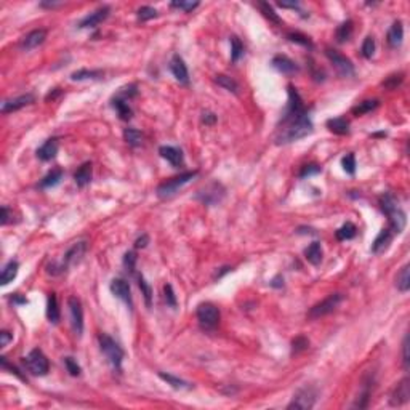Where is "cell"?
<instances>
[{
  "mask_svg": "<svg viewBox=\"0 0 410 410\" xmlns=\"http://www.w3.org/2000/svg\"><path fill=\"white\" fill-rule=\"evenodd\" d=\"M109 13H111V8H109L108 5L100 7L98 10H95V12L90 13V15H87L85 18L77 24V28H78V29H87V28L93 29V28H98V26L108 18Z\"/></svg>",
  "mask_w": 410,
  "mask_h": 410,
  "instance_id": "obj_13",
  "label": "cell"
},
{
  "mask_svg": "<svg viewBox=\"0 0 410 410\" xmlns=\"http://www.w3.org/2000/svg\"><path fill=\"white\" fill-rule=\"evenodd\" d=\"M378 106H380V101H378V100H365V101L359 103L357 106L353 108V114H354V116L369 114V112L375 111Z\"/></svg>",
  "mask_w": 410,
  "mask_h": 410,
  "instance_id": "obj_35",
  "label": "cell"
},
{
  "mask_svg": "<svg viewBox=\"0 0 410 410\" xmlns=\"http://www.w3.org/2000/svg\"><path fill=\"white\" fill-rule=\"evenodd\" d=\"M287 37H289V40H292L295 43H300V45H303V47H308V48L312 47L311 39L308 36H304V34H301V32H289V34H287Z\"/></svg>",
  "mask_w": 410,
  "mask_h": 410,
  "instance_id": "obj_44",
  "label": "cell"
},
{
  "mask_svg": "<svg viewBox=\"0 0 410 410\" xmlns=\"http://www.w3.org/2000/svg\"><path fill=\"white\" fill-rule=\"evenodd\" d=\"M402 39H404V26H402V21H394L392 26L388 31V43L389 47L396 48L399 47L400 43H402Z\"/></svg>",
  "mask_w": 410,
  "mask_h": 410,
  "instance_id": "obj_24",
  "label": "cell"
},
{
  "mask_svg": "<svg viewBox=\"0 0 410 410\" xmlns=\"http://www.w3.org/2000/svg\"><path fill=\"white\" fill-rule=\"evenodd\" d=\"M277 5L282 8H300L298 2H279Z\"/></svg>",
  "mask_w": 410,
  "mask_h": 410,
  "instance_id": "obj_62",
  "label": "cell"
},
{
  "mask_svg": "<svg viewBox=\"0 0 410 410\" xmlns=\"http://www.w3.org/2000/svg\"><path fill=\"white\" fill-rule=\"evenodd\" d=\"M343 298H345L343 293H332V295H329L325 300H322L320 303L314 304V306L308 312V317L309 319H319V317L327 316V314H330V312H334L340 306V303L343 301Z\"/></svg>",
  "mask_w": 410,
  "mask_h": 410,
  "instance_id": "obj_8",
  "label": "cell"
},
{
  "mask_svg": "<svg viewBox=\"0 0 410 410\" xmlns=\"http://www.w3.org/2000/svg\"><path fill=\"white\" fill-rule=\"evenodd\" d=\"M47 317L51 324H58L59 322V308H58V300H56V295L55 293H50L48 295V304H47Z\"/></svg>",
  "mask_w": 410,
  "mask_h": 410,
  "instance_id": "obj_32",
  "label": "cell"
},
{
  "mask_svg": "<svg viewBox=\"0 0 410 410\" xmlns=\"http://www.w3.org/2000/svg\"><path fill=\"white\" fill-rule=\"evenodd\" d=\"M159 154L163 157L165 160L170 162L173 167H180L185 162L183 159V151L178 149V147H173V146H160L159 147Z\"/></svg>",
  "mask_w": 410,
  "mask_h": 410,
  "instance_id": "obj_22",
  "label": "cell"
},
{
  "mask_svg": "<svg viewBox=\"0 0 410 410\" xmlns=\"http://www.w3.org/2000/svg\"><path fill=\"white\" fill-rule=\"evenodd\" d=\"M317 400V389L312 386H304L300 388L293 394L292 402L287 405V408H296V410H309L314 407Z\"/></svg>",
  "mask_w": 410,
  "mask_h": 410,
  "instance_id": "obj_7",
  "label": "cell"
},
{
  "mask_svg": "<svg viewBox=\"0 0 410 410\" xmlns=\"http://www.w3.org/2000/svg\"><path fill=\"white\" fill-rule=\"evenodd\" d=\"M356 234H357V228L356 226L353 224V223H345L342 228H340L337 232H335V235H337V239L338 240H350V239H353V237H356Z\"/></svg>",
  "mask_w": 410,
  "mask_h": 410,
  "instance_id": "obj_40",
  "label": "cell"
},
{
  "mask_svg": "<svg viewBox=\"0 0 410 410\" xmlns=\"http://www.w3.org/2000/svg\"><path fill=\"white\" fill-rule=\"evenodd\" d=\"M342 165H343V170L348 173V175H354V173H356V157H354V154H346L342 159Z\"/></svg>",
  "mask_w": 410,
  "mask_h": 410,
  "instance_id": "obj_47",
  "label": "cell"
},
{
  "mask_svg": "<svg viewBox=\"0 0 410 410\" xmlns=\"http://www.w3.org/2000/svg\"><path fill=\"white\" fill-rule=\"evenodd\" d=\"M370 396H372V383H365L362 391H361V394L359 397H357V400L354 402V408H365L369 405V400H370Z\"/></svg>",
  "mask_w": 410,
  "mask_h": 410,
  "instance_id": "obj_39",
  "label": "cell"
},
{
  "mask_svg": "<svg viewBox=\"0 0 410 410\" xmlns=\"http://www.w3.org/2000/svg\"><path fill=\"white\" fill-rule=\"evenodd\" d=\"M322 255L324 254H322V247L319 242H312L311 245H308L306 250H304V257H306V260L314 266H317L322 261Z\"/></svg>",
  "mask_w": 410,
  "mask_h": 410,
  "instance_id": "obj_31",
  "label": "cell"
},
{
  "mask_svg": "<svg viewBox=\"0 0 410 410\" xmlns=\"http://www.w3.org/2000/svg\"><path fill=\"white\" fill-rule=\"evenodd\" d=\"M159 377H160L163 381H167V385H170L172 388H175V389H189V388H193V385H191L189 381L181 380V378L175 377V375H170V373H163V372H160V373H159Z\"/></svg>",
  "mask_w": 410,
  "mask_h": 410,
  "instance_id": "obj_34",
  "label": "cell"
},
{
  "mask_svg": "<svg viewBox=\"0 0 410 410\" xmlns=\"http://www.w3.org/2000/svg\"><path fill=\"white\" fill-rule=\"evenodd\" d=\"M18 269H20L18 261H16V260L8 261V263L2 269V274H0V284L8 285L10 282H13V279L16 277V274H18Z\"/></svg>",
  "mask_w": 410,
  "mask_h": 410,
  "instance_id": "obj_25",
  "label": "cell"
},
{
  "mask_svg": "<svg viewBox=\"0 0 410 410\" xmlns=\"http://www.w3.org/2000/svg\"><path fill=\"white\" fill-rule=\"evenodd\" d=\"M392 237H394V232H392L389 228L381 229L380 234L377 235V239H375L373 243H372V254H375V255L383 254V252H385L389 247Z\"/></svg>",
  "mask_w": 410,
  "mask_h": 410,
  "instance_id": "obj_21",
  "label": "cell"
},
{
  "mask_svg": "<svg viewBox=\"0 0 410 410\" xmlns=\"http://www.w3.org/2000/svg\"><path fill=\"white\" fill-rule=\"evenodd\" d=\"M396 287H397V290L402 293L408 292V289H410V266L408 265H404L402 268H400V271L397 273Z\"/></svg>",
  "mask_w": 410,
  "mask_h": 410,
  "instance_id": "obj_30",
  "label": "cell"
},
{
  "mask_svg": "<svg viewBox=\"0 0 410 410\" xmlns=\"http://www.w3.org/2000/svg\"><path fill=\"white\" fill-rule=\"evenodd\" d=\"M287 89H289V103L276 130L277 144H289L312 133V120L304 108L301 97L293 85H289Z\"/></svg>",
  "mask_w": 410,
  "mask_h": 410,
  "instance_id": "obj_1",
  "label": "cell"
},
{
  "mask_svg": "<svg viewBox=\"0 0 410 410\" xmlns=\"http://www.w3.org/2000/svg\"><path fill=\"white\" fill-rule=\"evenodd\" d=\"M12 303H15V304H28V300L23 298V296H20L18 293H15L12 296Z\"/></svg>",
  "mask_w": 410,
  "mask_h": 410,
  "instance_id": "obj_61",
  "label": "cell"
},
{
  "mask_svg": "<svg viewBox=\"0 0 410 410\" xmlns=\"http://www.w3.org/2000/svg\"><path fill=\"white\" fill-rule=\"evenodd\" d=\"M64 365H66V370L69 372V375H72V377H78L82 372L80 365L77 364V361H74L72 357H64Z\"/></svg>",
  "mask_w": 410,
  "mask_h": 410,
  "instance_id": "obj_50",
  "label": "cell"
},
{
  "mask_svg": "<svg viewBox=\"0 0 410 410\" xmlns=\"http://www.w3.org/2000/svg\"><path fill=\"white\" fill-rule=\"evenodd\" d=\"M112 108L116 109L117 116L122 120H130V119H132V116H133V111H132V108L128 106L127 100H122V98L116 97L114 100H112Z\"/></svg>",
  "mask_w": 410,
  "mask_h": 410,
  "instance_id": "obj_28",
  "label": "cell"
},
{
  "mask_svg": "<svg viewBox=\"0 0 410 410\" xmlns=\"http://www.w3.org/2000/svg\"><path fill=\"white\" fill-rule=\"evenodd\" d=\"M45 39H47V31L45 29H34V31H31L29 34H26V36L23 37L20 47L24 51H31L34 48H37L39 45H42V43L45 42Z\"/></svg>",
  "mask_w": 410,
  "mask_h": 410,
  "instance_id": "obj_17",
  "label": "cell"
},
{
  "mask_svg": "<svg viewBox=\"0 0 410 410\" xmlns=\"http://www.w3.org/2000/svg\"><path fill=\"white\" fill-rule=\"evenodd\" d=\"M104 75L103 71L100 69H78V71L71 74L72 80H97Z\"/></svg>",
  "mask_w": 410,
  "mask_h": 410,
  "instance_id": "obj_29",
  "label": "cell"
},
{
  "mask_svg": "<svg viewBox=\"0 0 410 410\" xmlns=\"http://www.w3.org/2000/svg\"><path fill=\"white\" fill-rule=\"evenodd\" d=\"M87 250H89V243H87V240H78V242L72 243V245L69 247V250L64 254L63 261L59 263L61 271L66 273L71 266H75L80 263L87 254Z\"/></svg>",
  "mask_w": 410,
  "mask_h": 410,
  "instance_id": "obj_9",
  "label": "cell"
},
{
  "mask_svg": "<svg viewBox=\"0 0 410 410\" xmlns=\"http://www.w3.org/2000/svg\"><path fill=\"white\" fill-rule=\"evenodd\" d=\"M353 32H354V23H353V20H346V21H343V23L337 28V32H335L337 42H338V43H345V42H348V40L351 39Z\"/></svg>",
  "mask_w": 410,
  "mask_h": 410,
  "instance_id": "obj_27",
  "label": "cell"
},
{
  "mask_svg": "<svg viewBox=\"0 0 410 410\" xmlns=\"http://www.w3.org/2000/svg\"><path fill=\"white\" fill-rule=\"evenodd\" d=\"M172 7L173 8H178V10H183L185 13H189V12H193L194 8L199 7V2H172Z\"/></svg>",
  "mask_w": 410,
  "mask_h": 410,
  "instance_id": "obj_55",
  "label": "cell"
},
{
  "mask_svg": "<svg viewBox=\"0 0 410 410\" xmlns=\"http://www.w3.org/2000/svg\"><path fill=\"white\" fill-rule=\"evenodd\" d=\"M92 177H93V165H92V162H84L80 167L77 169V172L74 173L75 185L78 188H85L87 185H90Z\"/></svg>",
  "mask_w": 410,
  "mask_h": 410,
  "instance_id": "obj_23",
  "label": "cell"
},
{
  "mask_svg": "<svg viewBox=\"0 0 410 410\" xmlns=\"http://www.w3.org/2000/svg\"><path fill=\"white\" fill-rule=\"evenodd\" d=\"M147 242H149V237H147L146 234H143L141 237H138V239H136L135 247H136V249H144V247L147 245Z\"/></svg>",
  "mask_w": 410,
  "mask_h": 410,
  "instance_id": "obj_59",
  "label": "cell"
},
{
  "mask_svg": "<svg viewBox=\"0 0 410 410\" xmlns=\"http://www.w3.org/2000/svg\"><path fill=\"white\" fill-rule=\"evenodd\" d=\"M136 16H138V20L139 21H149L152 18H155L157 16V10L154 7H141L139 10L136 12Z\"/></svg>",
  "mask_w": 410,
  "mask_h": 410,
  "instance_id": "obj_46",
  "label": "cell"
},
{
  "mask_svg": "<svg viewBox=\"0 0 410 410\" xmlns=\"http://www.w3.org/2000/svg\"><path fill=\"white\" fill-rule=\"evenodd\" d=\"M196 316L200 327L204 330H215L216 325L220 324V309H218L213 303H200L197 306Z\"/></svg>",
  "mask_w": 410,
  "mask_h": 410,
  "instance_id": "obj_5",
  "label": "cell"
},
{
  "mask_svg": "<svg viewBox=\"0 0 410 410\" xmlns=\"http://www.w3.org/2000/svg\"><path fill=\"white\" fill-rule=\"evenodd\" d=\"M2 367H4L5 370H10L12 373H15L20 380H24V381H26V377H23V375L20 373V370L16 369L15 365H10V364H8V361H7V357H5V356L2 357Z\"/></svg>",
  "mask_w": 410,
  "mask_h": 410,
  "instance_id": "obj_56",
  "label": "cell"
},
{
  "mask_svg": "<svg viewBox=\"0 0 410 410\" xmlns=\"http://www.w3.org/2000/svg\"><path fill=\"white\" fill-rule=\"evenodd\" d=\"M380 208L389 220L388 228L394 234L402 232L404 228H405V224H407V216H405V212L399 207L397 197L394 194H391V193L383 194L380 197Z\"/></svg>",
  "mask_w": 410,
  "mask_h": 410,
  "instance_id": "obj_2",
  "label": "cell"
},
{
  "mask_svg": "<svg viewBox=\"0 0 410 410\" xmlns=\"http://www.w3.org/2000/svg\"><path fill=\"white\" fill-rule=\"evenodd\" d=\"M308 346H309V340L306 337H296L292 342V353L300 354L304 350H308Z\"/></svg>",
  "mask_w": 410,
  "mask_h": 410,
  "instance_id": "obj_45",
  "label": "cell"
},
{
  "mask_svg": "<svg viewBox=\"0 0 410 410\" xmlns=\"http://www.w3.org/2000/svg\"><path fill=\"white\" fill-rule=\"evenodd\" d=\"M111 292L114 293L119 300L124 301L130 309H133V298L132 292H130V284L125 279H114L111 282Z\"/></svg>",
  "mask_w": 410,
  "mask_h": 410,
  "instance_id": "obj_15",
  "label": "cell"
},
{
  "mask_svg": "<svg viewBox=\"0 0 410 410\" xmlns=\"http://www.w3.org/2000/svg\"><path fill=\"white\" fill-rule=\"evenodd\" d=\"M59 5H63L61 2H42L40 7L43 8H55V7H59Z\"/></svg>",
  "mask_w": 410,
  "mask_h": 410,
  "instance_id": "obj_63",
  "label": "cell"
},
{
  "mask_svg": "<svg viewBox=\"0 0 410 410\" xmlns=\"http://www.w3.org/2000/svg\"><path fill=\"white\" fill-rule=\"evenodd\" d=\"M69 314H71V325L77 337H82L84 332V308L77 296H69L67 300Z\"/></svg>",
  "mask_w": 410,
  "mask_h": 410,
  "instance_id": "obj_12",
  "label": "cell"
},
{
  "mask_svg": "<svg viewBox=\"0 0 410 410\" xmlns=\"http://www.w3.org/2000/svg\"><path fill=\"white\" fill-rule=\"evenodd\" d=\"M325 56L332 61V64L335 66L337 72L342 77H351L354 75V66L351 63L350 58H346L345 55H342L340 51L332 50V48H325Z\"/></svg>",
  "mask_w": 410,
  "mask_h": 410,
  "instance_id": "obj_11",
  "label": "cell"
},
{
  "mask_svg": "<svg viewBox=\"0 0 410 410\" xmlns=\"http://www.w3.org/2000/svg\"><path fill=\"white\" fill-rule=\"evenodd\" d=\"M24 364H26V367H28V370L32 375H36V377H45L50 370V364H48L47 356L43 354L39 348L32 350L28 356L24 357Z\"/></svg>",
  "mask_w": 410,
  "mask_h": 410,
  "instance_id": "obj_6",
  "label": "cell"
},
{
  "mask_svg": "<svg viewBox=\"0 0 410 410\" xmlns=\"http://www.w3.org/2000/svg\"><path fill=\"white\" fill-rule=\"evenodd\" d=\"M373 53H375V39L369 36L364 39V43H362V56L369 59L373 56Z\"/></svg>",
  "mask_w": 410,
  "mask_h": 410,
  "instance_id": "obj_48",
  "label": "cell"
},
{
  "mask_svg": "<svg viewBox=\"0 0 410 410\" xmlns=\"http://www.w3.org/2000/svg\"><path fill=\"white\" fill-rule=\"evenodd\" d=\"M135 265H136V254L135 252H127L124 255V266L130 274H135Z\"/></svg>",
  "mask_w": 410,
  "mask_h": 410,
  "instance_id": "obj_52",
  "label": "cell"
},
{
  "mask_svg": "<svg viewBox=\"0 0 410 410\" xmlns=\"http://www.w3.org/2000/svg\"><path fill=\"white\" fill-rule=\"evenodd\" d=\"M135 277H136V281H138L139 290H141V293H143V296H144L146 306H147V308H151V304H152V289H151V285L146 282V279H144L141 274H135Z\"/></svg>",
  "mask_w": 410,
  "mask_h": 410,
  "instance_id": "obj_38",
  "label": "cell"
},
{
  "mask_svg": "<svg viewBox=\"0 0 410 410\" xmlns=\"http://www.w3.org/2000/svg\"><path fill=\"white\" fill-rule=\"evenodd\" d=\"M271 64H273V67L276 69V71H279L284 75H293V74H296L300 71L298 64H296L293 59H290L289 56H285V55H276L273 58V61H271Z\"/></svg>",
  "mask_w": 410,
  "mask_h": 410,
  "instance_id": "obj_18",
  "label": "cell"
},
{
  "mask_svg": "<svg viewBox=\"0 0 410 410\" xmlns=\"http://www.w3.org/2000/svg\"><path fill=\"white\" fill-rule=\"evenodd\" d=\"M402 365H404V370L408 372L410 369V357H408V335L404 337V342H402Z\"/></svg>",
  "mask_w": 410,
  "mask_h": 410,
  "instance_id": "obj_54",
  "label": "cell"
},
{
  "mask_svg": "<svg viewBox=\"0 0 410 410\" xmlns=\"http://www.w3.org/2000/svg\"><path fill=\"white\" fill-rule=\"evenodd\" d=\"M98 342H100V348H101V353L106 356L108 362L111 364V367L120 372L122 370V361H124V350L119 346V343L116 340H112L109 335L106 334H101L98 337Z\"/></svg>",
  "mask_w": 410,
  "mask_h": 410,
  "instance_id": "obj_3",
  "label": "cell"
},
{
  "mask_svg": "<svg viewBox=\"0 0 410 410\" xmlns=\"http://www.w3.org/2000/svg\"><path fill=\"white\" fill-rule=\"evenodd\" d=\"M170 71L173 74V77L177 78L180 84H189V72H188V66L183 61V58L180 55H173L172 61H170Z\"/></svg>",
  "mask_w": 410,
  "mask_h": 410,
  "instance_id": "obj_19",
  "label": "cell"
},
{
  "mask_svg": "<svg viewBox=\"0 0 410 410\" xmlns=\"http://www.w3.org/2000/svg\"><path fill=\"white\" fill-rule=\"evenodd\" d=\"M224 188L223 185H220V183H210V185H207L205 188H202L199 191V193L196 194V199L200 200L204 205H216V204H220L223 197H224Z\"/></svg>",
  "mask_w": 410,
  "mask_h": 410,
  "instance_id": "obj_10",
  "label": "cell"
},
{
  "mask_svg": "<svg viewBox=\"0 0 410 410\" xmlns=\"http://www.w3.org/2000/svg\"><path fill=\"white\" fill-rule=\"evenodd\" d=\"M408 399H410V380L405 377L402 378L399 383H397V386L394 388V391L391 392V397H389V404L391 405H404L408 402Z\"/></svg>",
  "mask_w": 410,
  "mask_h": 410,
  "instance_id": "obj_14",
  "label": "cell"
},
{
  "mask_svg": "<svg viewBox=\"0 0 410 410\" xmlns=\"http://www.w3.org/2000/svg\"><path fill=\"white\" fill-rule=\"evenodd\" d=\"M320 172V167L316 163H309V165H304V167L301 169L300 172V178H306V177H311V175H317V173Z\"/></svg>",
  "mask_w": 410,
  "mask_h": 410,
  "instance_id": "obj_53",
  "label": "cell"
},
{
  "mask_svg": "<svg viewBox=\"0 0 410 410\" xmlns=\"http://www.w3.org/2000/svg\"><path fill=\"white\" fill-rule=\"evenodd\" d=\"M215 122H216V116L213 114V112H210V111L202 112V124H205V125H213Z\"/></svg>",
  "mask_w": 410,
  "mask_h": 410,
  "instance_id": "obj_57",
  "label": "cell"
},
{
  "mask_svg": "<svg viewBox=\"0 0 410 410\" xmlns=\"http://www.w3.org/2000/svg\"><path fill=\"white\" fill-rule=\"evenodd\" d=\"M10 221V208H8L7 205L2 207V220H0V223H2L4 226Z\"/></svg>",
  "mask_w": 410,
  "mask_h": 410,
  "instance_id": "obj_60",
  "label": "cell"
},
{
  "mask_svg": "<svg viewBox=\"0 0 410 410\" xmlns=\"http://www.w3.org/2000/svg\"><path fill=\"white\" fill-rule=\"evenodd\" d=\"M12 340H13V335L10 332H7V330H2V332H0V346L2 348H5Z\"/></svg>",
  "mask_w": 410,
  "mask_h": 410,
  "instance_id": "obj_58",
  "label": "cell"
},
{
  "mask_svg": "<svg viewBox=\"0 0 410 410\" xmlns=\"http://www.w3.org/2000/svg\"><path fill=\"white\" fill-rule=\"evenodd\" d=\"M327 128L335 135H348L350 133V122L345 117H335L327 120Z\"/></svg>",
  "mask_w": 410,
  "mask_h": 410,
  "instance_id": "obj_26",
  "label": "cell"
},
{
  "mask_svg": "<svg viewBox=\"0 0 410 410\" xmlns=\"http://www.w3.org/2000/svg\"><path fill=\"white\" fill-rule=\"evenodd\" d=\"M136 93H138L136 85H135V84H130V85H127V87H124V89H120V90H119L117 97L122 98V100H127V101H128L130 98L136 97Z\"/></svg>",
  "mask_w": 410,
  "mask_h": 410,
  "instance_id": "obj_51",
  "label": "cell"
},
{
  "mask_svg": "<svg viewBox=\"0 0 410 410\" xmlns=\"http://www.w3.org/2000/svg\"><path fill=\"white\" fill-rule=\"evenodd\" d=\"M257 7L260 8V12L263 13L269 21H273V23H276V24H281V23H282V20L279 18V15L274 12L273 5H269L268 2H258Z\"/></svg>",
  "mask_w": 410,
  "mask_h": 410,
  "instance_id": "obj_41",
  "label": "cell"
},
{
  "mask_svg": "<svg viewBox=\"0 0 410 410\" xmlns=\"http://www.w3.org/2000/svg\"><path fill=\"white\" fill-rule=\"evenodd\" d=\"M402 80H404V74L402 72H399V74H391L389 77H386L385 80H383V87H385V89H388V90H394V89H397V87L402 84Z\"/></svg>",
  "mask_w": 410,
  "mask_h": 410,
  "instance_id": "obj_43",
  "label": "cell"
},
{
  "mask_svg": "<svg viewBox=\"0 0 410 410\" xmlns=\"http://www.w3.org/2000/svg\"><path fill=\"white\" fill-rule=\"evenodd\" d=\"M215 82H216L218 85H220V87H223L224 90H228V92H231V93H234V95H237V93H239V84L235 82L234 78H231L229 75H224V74L216 75Z\"/></svg>",
  "mask_w": 410,
  "mask_h": 410,
  "instance_id": "obj_37",
  "label": "cell"
},
{
  "mask_svg": "<svg viewBox=\"0 0 410 410\" xmlns=\"http://www.w3.org/2000/svg\"><path fill=\"white\" fill-rule=\"evenodd\" d=\"M163 296H165V303L170 308H177V296L175 292H173V287L170 284L163 285Z\"/></svg>",
  "mask_w": 410,
  "mask_h": 410,
  "instance_id": "obj_49",
  "label": "cell"
},
{
  "mask_svg": "<svg viewBox=\"0 0 410 410\" xmlns=\"http://www.w3.org/2000/svg\"><path fill=\"white\" fill-rule=\"evenodd\" d=\"M63 180V170L61 169H55L51 170L47 177H43V180L40 181V188L42 189H48V188H55L56 185H59V181Z\"/></svg>",
  "mask_w": 410,
  "mask_h": 410,
  "instance_id": "obj_33",
  "label": "cell"
},
{
  "mask_svg": "<svg viewBox=\"0 0 410 410\" xmlns=\"http://www.w3.org/2000/svg\"><path fill=\"white\" fill-rule=\"evenodd\" d=\"M34 95L32 93H26V95H21V97H16V98H12V100H7L4 101L2 104V114H10V112H15V111H20L26 106H29V104L34 103Z\"/></svg>",
  "mask_w": 410,
  "mask_h": 410,
  "instance_id": "obj_16",
  "label": "cell"
},
{
  "mask_svg": "<svg viewBox=\"0 0 410 410\" xmlns=\"http://www.w3.org/2000/svg\"><path fill=\"white\" fill-rule=\"evenodd\" d=\"M58 149H59L58 138H50L37 149V157L43 162H48L51 159H55L58 154Z\"/></svg>",
  "mask_w": 410,
  "mask_h": 410,
  "instance_id": "obj_20",
  "label": "cell"
},
{
  "mask_svg": "<svg viewBox=\"0 0 410 410\" xmlns=\"http://www.w3.org/2000/svg\"><path fill=\"white\" fill-rule=\"evenodd\" d=\"M197 170H193V172H185V173H181V175L178 177H173V178H169V180H165L163 183H160L159 186H157L155 189V194L157 197H160V199H169L172 196H175L178 191L188 185V183L196 178L197 177Z\"/></svg>",
  "mask_w": 410,
  "mask_h": 410,
  "instance_id": "obj_4",
  "label": "cell"
},
{
  "mask_svg": "<svg viewBox=\"0 0 410 410\" xmlns=\"http://www.w3.org/2000/svg\"><path fill=\"white\" fill-rule=\"evenodd\" d=\"M243 55V45L239 37H231V63H237L240 56Z\"/></svg>",
  "mask_w": 410,
  "mask_h": 410,
  "instance_id": "obj_42",
  "label": "cell"
},
{
  "mask_svg": "<svg viewBox=\"0 0 410 410\" xmlns=\"http://www.w3.org/2000/svg\"><path fill=\"white\" fill-rule=\"evenodd\" d=\"M124 138L128 146L138 147L143 144V133L136 128H125L124 130Z\"/></svg>",
  "mask_w": 410,
  "mask_h": 410,
  "instance_id": "obj_36",
  "label": "cell"
}]
</instances>
